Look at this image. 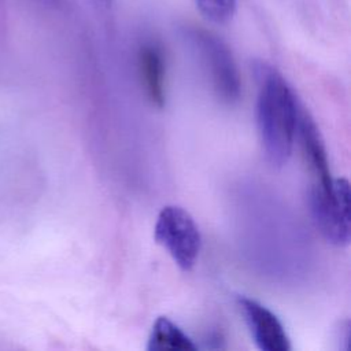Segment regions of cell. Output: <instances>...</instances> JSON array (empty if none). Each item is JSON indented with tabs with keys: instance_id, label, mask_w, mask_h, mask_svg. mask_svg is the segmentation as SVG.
<instances>
[{
	"instance_id": "5b68a950",
	"label": "cell",
	"mask_w": 351,
	"mask_h": 351,
	"mask_svg": "<svg viewBox=\"0 0 351 351\" xmlns=\"http://www.w3.org/2000/svg\"><path fill=\"white\" fill-rule=\"evenodd\" d=\"M296 132L300 140L303 158L311 177L308 195L330 193L335 186V180L330 174L326 148L314 119L300 103L298 110Z\"/></svg>"
},
{
	"instance_id": "277c9868",
	"label": "cell",
	"mask_w": 351,
	"mask_h": 351,
	"mask_svg": "<svg viewBox=\"0 0 351 351\" xmlns=\"http://www.w3.org/2000/svg\"><path fill=\"white\" fill-rule=\"evenodd\" d=\"M310 208L317 228L330 244L344 247L350 243V184L346 178L335 180V192L329 197L310 199Z\"/></svg>"
},
{
	"instance_id": "8992f818",
	"label": "cell",
	"mask_w": 351,
	"mask_h": 351,
	"mask_svg": "<svg viewBox=\"0 0 351 351\" xmlns=\"http://www.w3.org/2000/svg\"><path fill=\"white\" fill-rule=\"evenodd\" d=\"M237 306L254 337L255 344L263 351H289L291 341L285 328L267 307L259 302L239 296Z\"/></svg>"
},
{
	"instance_id": "3957f363",
	"label": "cell",
	"mask_w": 351,
	"mask_h": 351,
	"mask_svg": "<svg viewBox=\"0 0 351 351\" xmlns=\"http://www.w3.org/2000/svg\"><path fill=\"white\" fill-rule=\"evenodd\" d=\"M155 240L166 248L177 266L191 270L199 256L202 236L192 215L180 206H166L155 223Z\"/></svg>"
},
{
	"instance_id": "9c48e42d",
	"label": "cell",
	"mask_w": 351,
	"mask_h": 351,
	"mask_svg": "<svg viewBox=\"0 0 351 351\" xmlns=\"http://www.w3.org/2000/svg\"><path fill=\"white\" fill-rule=\"evenodd\" d=\"M200 14L214 23L229 22L237 8V0H195Z\"/></svg>"
},
{
	"instance_id": "30bf717a",
	"label": "cell",
	"mask_w": 351,
	"mask_h": 351,
	"mask_svg": "<svg viewBox=\"0 0 351 351\" xmlns=\"http://www.w3.org/2000/svg\"><path fill=\"white\" fill-rule=\"evenodd\" d=\"M207 343L208 348H223L225 337L221 332H210L204 340Z\"/></svg>"
},
{
	"instance_id": "6da1fadb",
	"label": "cell",
	"mask_w": 351,
	"mask_h": 351,
	"mask_svg": "<svg viewBox=\"0 0 351 351\" xmlns=\"http://www.w3.org/2000/svg\"><path fill=\"white\" fill-rule=\"evenodd\" d=\"M258 85L256 125L267 162L282 167L291 158L299 101L282 74L267 62L254 63Z\"/></svg>"
},
{
	"instance_id": "52a82bcc",
	"label": "cell",
	"mask_w": 351,
	"mask_h": 351,
	"mask_svg": "<svg viewBox=\"0 0 351 351\" xmlns=\"http://www.w3.org/2000/svg\"><path fill=\"white\" fill-rule=\"evenodd\" d=\"M141 85L149 103L162 108L166 104V56L155 41L144 43L138 51Z\"/></svg>"
},
{
	"instance_id": "7a4b0ae2",
	"label": "cell",
	"mask_w": 351,
	"mask_h": 351,
	"mask_svg": "<svg viewBox=\"0 0 351 351\" xmlns=\"http://www.w3.org/2000/svg\"><path fill=\"white\" fill-rule=\"evenodd\" d=\"M186 33L192 45L200 53L218 100L230 106L237 103L241 96V80L228 45L218 36L202 27H191Z\"/></svg>"
},
{
	"instance_id": "8fae6325",
	"label": "cell",
	"mask_w": 351,
	"mask_h": 351,
	"mask_svg": "<svg viewBox=\"0 0 351 351\" xmlns=\"http://www.w3.org/2000/svg\"><path fill=\"white\" fill-rule=\"evenodd\" d=\"M90 1L97 5H103V7H108L111 4V0H90Z\"/></svg>"
},
{
	"instance_id": "ba28073f",
	"label": "cell",
	"mask_w": 351,
	"mask_h": 351,
	"mask_svg": "<svg viewBox=\"0 0 351 351\" xmlns=\"http://www.w3.org/2000/svg\"><path fill=\"white\" fill-rule=\"evenodd\" d=\"M151 351H195L197 346L174 322L166 317H159L148 339Z\"/></svg>"
}]
</instances>
